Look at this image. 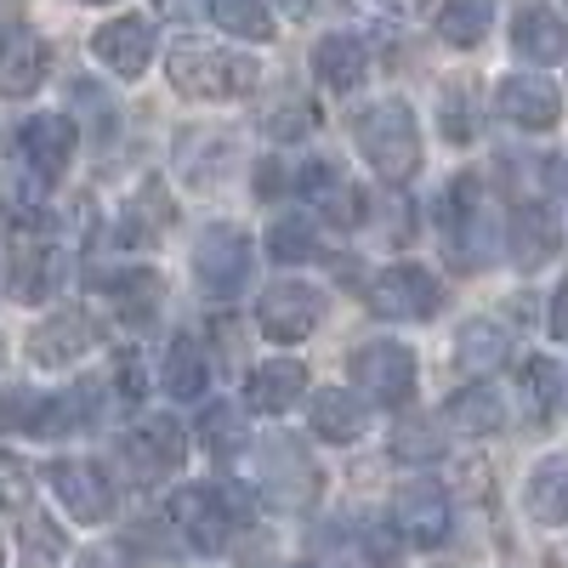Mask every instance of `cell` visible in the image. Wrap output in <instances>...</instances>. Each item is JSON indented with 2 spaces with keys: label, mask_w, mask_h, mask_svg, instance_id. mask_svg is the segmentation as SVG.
Wrapping results in <instances>:
<instances>
[{
  "label": "cell",
  "mask_w": 568,
  "mask_h": 568,
  "mask_svg": "<svg viewBox=\"0 0 568 568\" xmlns=\"http://www.w3.org/2000/svg\"><path fill=\"white\" fill-rule=\"evenodd\" d=\"M251 517V495L245 489H216V484H187L171 495V529L182 535L187 551L200 557H222L233 546V529Z\"/></svg>",
  "instance_id": "1"
},
{
  "label": "cell",
  "mask_w": 568,
  "mask_h": 568,
  "mask_svg": "<svg viewBox=\"0 0 568 568\" xmlns=\"http://www.w3.org/2000/svg\"><path fill=\"white\" fill-rule=\"evenodd\" d=\"M165 74L182 98H205V103H233V98H251L262 63L245 52H222V45H176L165 58Z\"/></svg>",
  "instance_id": "2"
},
{
  "label": "cell",
  "mask_w": 568,
  "mask_h": 568,
  "mask_svg": "<svg viewBox=\"0 0 568 568\" xmlns=\"http://www.w3.org/2000/svg\"><path fill=\"white\" fill-rule=\"evenodd\" d=\"M353 136H358V154L369 160L375 176H387V182H409L415 176V165H420V125H415L409 103H398V98L369 103L353 120Z\"/></svg>",
  "instance_id": "3"
},
{
  "label": "cell",
  "mask_w": 568,
  "mask_h": 568,
  "mask_svg": "<svg viewBox=\"0 0 568 568\" xmlns=\"http://www.w3.org/2000/svg\"><path fill=\"white\" fill-rule=\"evenodd\" d=\"M256 324H262L267 342L296 347V342H307L313 329L324 324V291H313L307 278H278V284H267L262 302H256Z\"/></svg>",
  "instance_id": "4"
},
{
  "label": "cell",
  "mask_w": 568,
  "mask_h": 568,
  "mask_svg": "<svg viewBox=\"0 0 568 568\" xmlns=\"http://www.w3.org/2000/svg\"><path fill=\"white\" fill-rule=\"evenodd\" d=\"M194 273L205 284V296L233 302L251 278V233L233 227V222H211L194 245Z\"/></svg>",
  "instance_id": "5"
},
{
  "label": "cell",
  "mask_w": 568,
  "mask_h": 568,
  "mask_svg": "<svg viewBox=\"0 0 568 568\" xmlns=\"http://www.w3.org/2000/svg\"><path fill=\"white\" fill-rule=\"evenodd\" d=\"M256 471H262V489H267L278 506H291V511L313 506V495H318V460L307 455V444L284 438V433H278V438H262Z\"/></svg>",
  "instance_id": "6"
},
{
  "label": "cell",
  "mask_w": 568,
  "mask_h": 568,
  "mask_svg": "<svg viewBox=\"0 0 568 568\" xmlns=\"http://www.w3.org/2000/svg\"><path fill=\"white\" fill-rule=\"evenodd\" d=\"M353 382L369 404L398 409V404L415 398V353L398 347V342H364L353 353Z\"/></svg>",
  "instance_id": "7"
},
{
  "label": "cell",
  "mask_w": 568,
  "mask_h": 568,
  "mask_svg": "<svg viewBox=\"0 0 568 568\" xmlns=\"http://www.w3.org/2000/svg\"><path fill=\"white\" fill-rule=\"evenodd\" d=\"M369 313H382V318H433L444 291H438V278L415 267V262H398V267H382L369 278Z\"/></svg>",
  "instance_id": "8"
},
{
  "label": "cell",
  "mask_w": 568,
  "mask_h": 568,
  "mask_svg": "<svg viewBox=\"0 0 568 568\" xmlns=\"http://www.w3.org/2000/svg\"><path fill=\"white\" fill-rule=\"evenodd\" d=\"M45 484L69 506L74 524H109L114 517V484L98 460H52L45 466Z\"/></svg>",
  "instance_id": "9"
},
{
  "label": "cell",
  "mask_w": 568,
  "mask_h": 568,
  "mask_svg": "<svg viewBox=\"0 0 568 568\" xmlns=\"http://www.w3.org/2000/svg\"><path fill=\"white\" fill-rule=\"evenodd\" d=\"M74 142H80V131H74L69 114H34V120L18 125L12 149H18V160H23V171L34 182H58L69 171V160H74Z\"/></svg>",
  "instance_id": "10"
},
{
  "label": "cell",
  "mask_w": 568,
  "mask_h": 568,
  "mask_svg": "<svg viewBox=\"0 0 568 568\" xmlns=\"http://www.w3.org/2000/svg\"><path fill=\"white\" fill-rule=\"evenodd\" d=\"M393 529L404 535V546H444L449 529H455V511H449V495L438 484H404L398 500H393Z\"/></svg>",
  "instance_id": "11"
},
{
  "label": "cell",
  "mask_w": 568,
  "mask_h": 568,
  "mask_svg": "<svg viewBox=\"0 0 568 568\" xmlns=\"http://www.w3.org/2000/svg\"><path fill=\"white\" fill-rule=\"evenodd\" d=\"M120 455H125V466H131V478L154 484V478H165L171 466L187 460V433H182L171 415H149V420H142L136 433L120 444Z\"/></svg>",
  "instance_id": "12"
},
{
  "label": "cell",
  "mask_w": 568,
  "mask_h": 568,
  "mask_svg": "<svg viewBox=\"0 0 568 568\" xmlns=\"http://www.w3.org/2000/svg\"><path fill=\"white\" fill-rule=\"evenodd\" d=\"M91 342H98V324H91L85 307H52V318H40L29 329V358L45 369H63V364L85 358Z\"/></svg>",
  "instance_id": "13"
},
{
  "label": "cell",
  "mask_w": 568,
  "mask_h": 568,
  "mask_svg": "<svg viewBox=\"0 0 568 568\" xmlns=\"http://www.w3.org/2000/svg\"><path fill=\"white\" fill-rule=\"evenodd\" d=\"M45 63H52V52H45V40L29 23L0 29V98H34Z\"/></svg>",
  "instance_id": "14"
},
{
  "label": "cell",
  "mask_w": 568,
  "mask_h": 568,
  "mask_svg": "<svg viewBox=\"0 0 568 568\" xmlns=\"http://www.w3.org/2000/svg\"><path fill=\"white\" fill-rule=\"evenodd\" d=\"M495 109L506 125H524V131H551L557 114H562V98L557 85L540 80V74H506L500 91H495Z\"/></svg>",
  "instance_id": "15"
},
{
  "label": "cell",
  "mask_w": 568,
  "mask_h": 568,
  "mask_svg": "<svg viewBox=\"0 0 568 568\" xmlns=\"http://www.w3.org/2000/svg\"><path fill=\"white\" fill-rule=\"evenodd\" d=\"M91 58L120 80H136L154 63V29L142 18H114V23H103L98 34H91Z\"/></svg>",
  "instance_id": "16"
},
{
  "label": "cell",
  "mask_w": 568,
  "mask_h": 568,
  "mask_svg": "<svg viewBox=\"0 0 568 568\" xmlns=\"http://www.w3.org/2000/svg\"><path fill=\"white\" fill-rule=\"evenodd\" d=\"M302 194L324 211V222H336V227H358L364 222V194L329 160L302 165Z\"/></svg>",
  "instance_id": "17"
},
{
  "label": "cell",
  "mask_w": 568,
  "mask_h": 568,
  "mask_svg": "<svg viewBox=\"0 0 568 568\" xmlns=\"http://www.w3.org/2000/svg\"><path fill=\"white\" fill-rule=\"evenodd\" d=\"M302 393H307V364L302 358H267V364L251 369V382H245V404L256 415H284Z\"/></svg>",
  "instance_id": "18"
},
{
  "label": "cell",
  "mask_w": 568,
  "mask_h": 568,
  "mask_svg": "<svg viewBox=\"0 0 568 568\" xmlns=\"http://www.w3.org/2000/svg\"><path fill=\"white\" fill-rule=\"evenodd\" d=\"M506 245H511V262L517 267H540L557 256L562 245V227L546 205H524V211H511V227H506Z\"/></svg>",
  "instance_id": "19"
},
{
  "label": "cell",
  "mask_w": 568,
  "mask_h": 568,
  "mask_svg": "<svg viewBox=\"0 0 568 568\" xmlns=\"http://www.w3.org/2000/svg\"><path fill=\"white\" fill-rule=\"evenodd\" d=\"M511 45L529 63H562L568 58V23L551 7H524L511 23Z\"/></svg>",
  "instance_id": "20"
},
{
  "label": "cell",
  "mask_w": 568,
  "mask_h": 568,
  "mask_svg": "<svg viewBox=\"0 0 568 568\" xmlns=\"http://www.w3.org/2000/svg\"><path fill=\"white\" fill-rule=\"evenodd\" d=\"M313 74H318V85H329V91H353V85L369 74V45H364L358 34H324V40L313 45Z\"/></svg>",
  "instance_id": "21"
},
{
  "label": "cell",
  "mask_w": 568,
  "mask_h": 568,
  "mask_svg": "<svg viewBox=\"0 0 568 568\" xmlns=\"http://www.w3.org/2000/svg\"><path fill=\"white\" fill-rule=\"evenodd\" d=\"M524 506H529L535 524H546V529H562V524H568V455H546V460L529 471Z\"/></svg>",
  "instance_id": "22"
},
{
  "label": "cell",
  "mask_w": 568,
  "mask_h": 568,
  "mask_svg": "<svg viewBox=\"0 0 568 568\" xmlns=\"http://www.w3.org/2000/svg\"><path fill=\"white\" fill-rule=\"evenodd\" d=\"M364 426H369V404L364 398H353L342 387H324L313 398V433L324 444H353V438H364Z\"/></svg>",
  "instance_id": "23"
},
{
  "label": "cell",
  "mask_w": 568,
  "mask_h": 568,
  "mask_svg": "<svg viewBox=\"0 0 568 568\" xmlns=\"http://www.w3.org/2000/svg\"><path fill=\"white\" fill-rule=\"evenodd\" d=\"M227 160H233V136H222V131L194 125V131L176 136V165H182V176L194 182V187H211Z\"/></svg>",
  "instance_id": "24"
},
{
  "label": "cell",
  "mask_w": 568,
  "mask_h": 568,
  "mask_svg": "<svg viewBox=\"0 0 568 568\" xmlns=\"http://www.w3.org/2000/svg\"><path fill=\"white\" fill-rule=\"evenodd\" d=\"M449 426H455V433H466V438H489V433H500V426H506V398L495 393V387H460L455 398H449Z\"/></svg>",
  "instance_id": "25"
},
{
  "label": "cell",
  "mask_w": 568,
  "mask_h": 568,
  "mask_svg": "<svg viewBox=\"0 0 568 568\" xmlns=\"http://www.w3.org/2000/svg\"><path fill=\"white\" fill-rule=\"evenodd\" d=\"M160 382H165V393H171V398H182V404L205 398V387H211V364H205V347H200L194 336H176V342H171V353H165Z\"/></svg>",
  "instance_id": "26"
},
{
  "label": "cell",
  "mask_w": 568,
  "mask_h": 568,
  "mask_svg": "<svg viewBox=\"0 0 568 568\" xmlns=\"http://www.w3.org/2000/svg\"><path fill=\"white\" fill-rule=\"evenodd\" d=\"M103 291H109V302H114V313H120L125 324H142V329H149V324H154V313H160L165 284H160L154 273L131 267V273H120V278H103Z\"/></svg>",
  "instance_id": "27"
},
{
  "label": "cell",
  "mask_w": 568,
  "mask_h": 568,
  "mask_svg": "<svg viewBox=\"0 0 568 568\" xmlns=\"http://www.w3.org/2000/svg\"><path fill=\"white\" fill-rule=\"evenodd\" d=\"M506 353H511V329L500 324V318H471V324H460V336H455V358H460V369H495V364H506Z\"/></svg>",
  "instance_id": "28"
},
{
  "label": "cell",
  "mask_w": 568,
  "mask_h": 568,
  "mask_svg": "<svg viewBox=\"0 0 568 568\" xmlns=\"http://www.w3.org/2000/svg\"><path fill=\"white\" fill-rule=\"evenodd\" d=\"M517 398H524L529 420H557V409H562V369L551 358H524V369H517Z\"/></svg>",
  "instance_id": "29"
},
{
  "label": "cell",
  "mask_w": 568,
  "mask_h": 568,
  "mask_svg": "<svg viewBox=\"0 0 568 568\" xmlns=\"http://www.w3.org/2000/svg\"><path fill=\"white\" fill-rule=\"evenodd\" d=\"M63 557H69V535L45 511H23V524H18V562L23 568H58Z\"/></svg>",
  "instance_id": "30"
},
{
  "label": "cell",
  "mask_w": 568,
  "mask_h": 568,
  "mask_svg": "<svg viewBox=\"0 0 568 568\" xmlns=\"http://www.w3.org/2000/svg\"><path fill=\"white\" fill-rule=\"evenodd\" d=\"M52 291H58V251L29 245L12 262V296L18 302H52Z\"/></svg>",
  "instance_id": "31"
},
{
  "label": "cell",
  "mask_w": 568,
  "mask_h": 568,
  "mask_svg": "<svg viewBox=\"0 0 568 568\" xmlns=\"http://www.w3.org/2000/svg\"><path fill=\"white\" fill-rule=\"evenodd\" d=\"M495 23V0H444L438 7V34L449 45H478Z\"/></svg>",
  "instance_id": "32"
},
{
  "label": "cell",
  "mask_w": 568,
  "mask_h": 568,
  "mask_svg": "<svg viewBox=\"0 0 568 568\" xmlns=\"http://www.w3.org/2000/svg\"><path fill=\"white\" fill-rule=\"evenodd\" d=\"M211 23L240 40H273V12L262 0H211Z\"/></svg>",
  "instance_id": "33"
},
{
  "label": "cell",
  "mask_w": 568,
  "mask_h": 568,
  "mask_svg": "<svg viewBox=\"0 0 568 568\" xmlns=\"http://www.w3.org/2000/svg\"><path fill=\"white\" fill-rule=\"evenodd\" d=\"M200 444L216 455V460H233L245 449V415L233 409V404H211L205 415H200Z\"/></svg>",
  "instance_id": "34"
},
{
  "label": "cell",
  "mask_w": 568,
  "mask_h": 568,
  "mask_svg": "<svg viewBox=\"0 0 568 568\" xmlns=\"http://www.w3.org/2000/svg\"><path fill=\"white\" fill-rule=\"evenodd\" d=\"M444 455V433L426 415L415 420H398L393 426V460H409V466H426V460H438Z\"/></svg>",
  "instance_id": "35"
},
{
  "label": "cell",
  "mask_w": 568,
  "mask_h": 568,
  "mask_svg": "<svg viewBox=\"0 0 568 568\" xmlns=\"http://www.w3.org/2000/svg\"><path fill=\"white\" fill-rule=\"evenodd\" d=\"M267 251H273V262H307L318 251V227L307 216H278L267 227Z\"/></svg>",
  "instance_id": "36"
},
{
  "label": "cell",
  "mask_w": 568,
  "mask_h": 568,
  "mask_svg": "<svg viewBox=\"0 0 568 568\" xmlns=\"http://www.w3.org/2000/svg\"><path fill=\"white\" fill-rule=\"evenodd\" d=\"M0 426H7V433H34V438H40L45 398L29 393V387H7V393H0Z\"/></svg>",
  "instance_id": "37"
},
{
  "label": "cell",
  "mask_w": 568,
  "mask_h": 568,
  "mask_svg": "<svg viewBox=\"0 0 568 568\" xmlns=\"http://www.w3.org/2000/svg\"><path fill=\"white\" fill-rule=\"evenodd\" d=\"M29 500H34V478H29V466H23L18 455L0 449V506H7V511H29Z\"/></svg>",
  "instance_id": "38"
},
{
  "label": "cell",
  "mask_w": 568,
  "mask_h": 568,
  "mask_svg": "<svg viewBox=\"0 0 568 568\" xmlns=\"http://www.w3.org/2000/svg\"><path fill=\"white\" fill-rule=\"evenodd\" d=\"M262 131H267L273 142H296V136H307V131H313V103H291V109H273V114L262 120Z\"/></svg>",
  "instance_id": "39"
},
{
  "label": "cell",
  "mask_w": 568,
  "mask_h": 568,
  "mask_svg": "<svg viewBox=\"0 0 568 568\" xmlns=\"http://www.w3.org/2000/svg\"><path fill=\"white\" fill-rule=\"evenodd\" d=\"M364 557H369V562H382V568L398 562V557H404V535L387 529V524H364Z\"/></svg>",
  "instance_id": "40"
},
{
  "label": "cell",
  "mask_w": 568,
  "mask_h": 568,
  "mask_svg": "<svg viewBox=\"0 0 568 568\" xmlns=\"http://www.w3.org/2000/svg\"><path fill=\"white\" fill-rule=\"evenodd\" d=\"M444 136L449 142H466L471 136V103H466V91H444Z\"/></svg>",
  "instance_id": "41"
},
{
  "label": "cell",
  "mask_w": 568,
  "mask_h": 568,
  "mask_svg": "<svg viewBox=\"0 0 568 568\" xmlns=\"http://www.w3.org/2000/svg\"><path fill=\"white\" fill-rule=\"evenodd\" d=\"M74 568H136V557H131V546H91V551H80V562Z\"/></svg>",
  "instance_id": "42"
},
{
  "label": "cell",
  "mask_w": 568,
  "mask_h": 568,
  "mask_svg": "<svg viewBox=\"0 0 568 568\" xmlns=\"http://www.w3.org/2000/svg\"><path fill=\"white\" fill-rule=\"evenodd\" d=\"M546 329L557 342H568V278L557 284V296H551V313H546Z\"/></svg>",
  "instance_id": "43"
},
{
  "label": "cell",
  "mask_w": 568,
  "mask_h": 568,
  "mask_svg": "<svg viewBox=\"0 0 568 568\" xmlns=\"http://www.w3.org/2000/svg\"><path fill=\"white\" fill-rule=\"evenodd\" d=\"M154 12L160 18H187V12H194V0H154Z\"/></svg>",
  "instance_id": "44"
},
{
  "label": "cell",
  "mask_w": 568,
  "mask_h": 568,
  "mask_svg": "<svg viewBox=\"0 0 568 568\" xmlns=\"http://www.w3.org/2000/svg\"><path fill=\"white\" fill-rule=\"evenodd\" d=\"M382 7H387V12H420L426 0H382Z\"/></svg>",
  "instance_id": "45"
},
{
  "label": "cell",
  "mask_w": 568,
  "mask_h": 568,
  "mask_svg": "<svg viewBox=\"0 0 568 568\" xmlns=\"http://www.w3.org/2000/svg\"><path fill=\"white\" fill-rule=\"evenodd\" d=\"M278 7H284V12H291V18H302V12L313 7V0H278Z\"/></svg>",
  "instance_id": "46"
},
{
  "label": "cell",
  "mask_w": 568,
  "mask_h": 568,
  "mask_svg": "<svg viewBox=\"0 0 568 568\" xmlns=\"http://www.w3.org/2000/svg\"><path fill=\"white\" fill-rule=\"evenodd\" d=\"M80 7H109V0H80Z\"/></svg>",
  "instance_id": "47"
},
{
  "label": "cell",
  "mask_w": 568,
  "mask_h": 568,
  "mask_svg": "<svg viewBox=\"0 0 568 568\" xmlns=\"http://www.w3.org/2000/svg\"><path fill=\"white\" fill-rule=\"evenodd\" d=\"M296 568H318V562H296Z\"/></svg>",
  "instance_id": "48"
}]
</instances>
